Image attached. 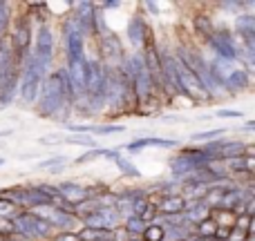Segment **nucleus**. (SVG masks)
<instances>
[{
  "mask_svg": "<svg viewBox=\"0 0 255 241\" xmlns=\"http://www.w3.org/2000/svg\"><path fill=\"white\" fill-rule=\"evenodd\" d=\"M34 107L40 119H54V121L67 123V116L72 114V107L67 105V101H65V94H63V87H61V83H58L56 70L45 76Z\"/></svg>",
  "mask_w": 255,
  "mask_h": 241,
  "instance_id": "f257e3e1",
  "label": "nucleus"
},
{
  "mask_svg": "<svg viewBox=\"0 0 255 241\" xmlns=\"http://www.w3.org/2000/svg\"><path fill=\"white\" fill-rule=\"evenodd\" d=\"M45 76H47V67L40 65L34 54L29 52L20 63V80H18V98H20L22 105H36Z\"/></svg>",
  "mask_w": 255,
  "mask_h": 241,
  "instance_id": "f03ea898",
  "label": "nucleus"
},
{
  "mask_svg": "<svg viewBox=\"0 0 255 241\" xmlns=\"http://www.w3.org/2000/svg\"><path fill=\"white\" fill-rule=\"evenodd\" d=\"M9 226H11V233L16 237H20L22 241H45L52 239V235H56V230L47 221L40 219L38 215H34L29 210H22L16 217H11Z\"/></svg>",
  "mask_w": 255,
  "mask_h": 241,
  "instance_id": "7ed1b4c3",
  "label": "nucleus"
},
{
  "mask_svg": "<svg viewBox=\"0 0 255 241\" xmlns=\"http://www.w3.org/2000/svg\"><path fill=\"white\" fill-rule=\"evenodd\" d=\"M175 56V54H172ZM172 72H175V80H177V92L179 96L188 98L193 103H199V101H213L211 94L204 89V85L197 80V76L175 56V63H172Z\"/></svg>",
  "mask_w": 255,
  "mask_h": 241,
  "instance_id": "20e7f679",
  "label": "nucleus"
},
{
  "mask_svg": "<svg viewBox=\"0 0 255 241\" xmlns=\"http://www.w3.org/2000/svg\"><path fill=\"white\" fill-rule=\"evenodd\" d=\"M7 38H9V45H11L13 56L18 58V63H22V58L31 52V40H34V27H31L29 13L13 16Z\"/></svg>",
  "mask_w": 255,
  "mask_h": 241,
  "instance_id": "39448f33",
  "label": "nucleus"
},
{
  "mask_svg": "<svg viewBox=\"0 0 255 241\" xmlns=\"http://www.w3.org/2000/svg\"><path fill=\"white\" fill-rule=\"evenodd\" d=\"M31 54L36 56V61L40 65H45L49 70L56 56V40H54V31L49 25H38L34 29V40H31Z\"/></svg>",
  "mask_w": 255,
  "mask_h": 241,
  "instance_id": "423d86ee",
  "label": "nucleus"
},
{
  "mask_svg": "<svg viewBox=\"0 0 255 241\" xmlns=\"http://www.w3.org/2000/svg\"><path fill=\"white\" fill-rule=\"evenodd\" d=\"M206 45L213 49L215 58L226 63H235L240 61V43L235 40L233 31L229 29H215V34L206 40Z\"/></svg>",
  "mask_w": 255,
  "mask_h": 241,
  "instance_id": "0eeeda50",
  "label": "nucleus"
},
{
  "mask_svg": "<svg viewBox=\"0 0 255 241\" xmlns=\"http://www.w3.org/2000/svg\"><path fill=\"white\" fill-rule=\"evenodd\" d=\"M126 34H128V40H130V45L134 47V52H143L145 47H150L152 43V38H150V34H152V29H150L148 20H145V16L141 11L132 13L130 20H128V27H126Z\"/></svg>",
  "mask_w": 255,
  "mask_h": 241,
  "instance_id": "6e6552de",
  "label": "nucleus"
},
{
  "mask_svg": "<svg viewBox=\"0 0 255 241\" xmlns=\"http://www.w3.org/2000/svg\"><path fill=\"white\" fill-rule=\"evenodd\" d=\"M97 40H99V61L108 67H121V63H124L128 54L124 52V43H121L119 36L115 31H110V34L101 36Z\"/></svg>",
  "mask_w": 255,
  "mask_h": 241,
  "instance_id": "1a4fd4ad",
  "label": "nucleus"
},
{
  "mask_svg": "<svg viewBox=\"0 0 255 241\" xmlns=\"http://www.w3.org/2000/svg\"><path fill=\"white\" fill-rule=\"evenodd\" d=\"M121 217L117 215L115 208H99V210L90 212V215L81 217V226L83 228H92V230H106L112 233L117 226H121Z\"/></svg>",
  "mask_w": 255,
  "mask_h": 241,
  "instance_id": "9d476101",
  "label": "nucleus"
},
{
  "mask_svg": "<svg viewBox=\"0 0 255 241\" xmlns=\"http://www.w3.org/2000/svg\"><path fill=\"white\" fill-rule=\"evenodd\" d=\"M145 148H159V150H170V148H179V141L175 139H159V136H141V139L128 141L124 145V150L128 152H141Z\"/></svg>",
  "mask_w": 255,
  "mask_h": 241,
  "instance_id": "9b49d317",
  "label": "nucleus"
},
{
  "mask_svg": "<svg viewBox=\"0 0 255 241\" xmlns=\"http://www.w3.org/2000/svg\"><path fill=\"white\" fill-rule=\"evenodd\" d=\"M251 87V74L242 70V67H233V70L226 74L224 79V89L229 94H240V92H247Z\"/></svg>",
  "mask_w": 255,
  "mask_h": 241,
  "instance_id": "f8f14e48",
  "label": "nucleus"
},
{
  "mask_svg": "<svg viewBox=\"0 0 255 241\" xmlns=\"http://www.w3.org/2000/svg\"><path fill=\"white\" fill-rule=\"evenodd\" d=\"M159 217H175L186 212V199L184 197H161L159 201H154Z\"/></svg>",
  "mask_w": 255,
  "mask_h": 241,
  "instance_id": "ddd939ff",
  "label": "nucleus"
},
{
  "mask_svg": "<svg viewBox=\"0 0 255 241\" xmlns=\"http://www.w3.org/2000/svg\"><path fill=\"white\" fill-rule=\"evenodd\" d=\"M193 27H195V34L204 38V43L215 34V25H213L211 16H206V13H197V16L193 18Z\"/></svg>",
  "mask_w": 255,
  "mask_h": 241,
  "instance_id": "4468645a",
  "label": "nucleus"
},
{
  "mask_svg": "<svg viewBox=\"0 0 255 241\" xmlns=\"http://www.w3.org/2000/svg\"><path fill=\"white\" fill-rule=\"evenodd\" d=\"M112 163L119 167V172L126 176V179H141V170H139V167H136L128 157H124L121 152L117 154L115 159H112Z\"/></svg>",
  "mask_w": 255,
  "mask_h": 241,
  "instance_id": "2eb2a0df",
  "label": "nucleus"
},
{
  "mask_svg": "<svg viewBox=\"0 0 255 241\" xmlns=\"http://www.w3.org/2000/svg\"><path fill=\"white\" fill-rule=\"evenodd\" d=\"M11 20H13L11 2H4V0H0V38H4V36L9 34Z\"/></svg>",
  "mask_w": 255,
  "mask_h": 241,
  "instance_id": "dca6fc26",
  "label": "nucleus"
},
{
  "mask_svg": "<svg viewBox=\"0 0 255 241\" xmlns=\"http://www.w3.org/2000/svg\"><path fill=\"white\" fill-rule=\"evenodd\" d=\"M63 143H67V145H81V148H88V150L99 148V143L94 141V136H90V134H70V136H63Z\"/></svg>",
  "mask_w": 255,
  "mask_h": 241,
  "instance_id": "f3484780",
  "label": "nucleus"
},
{
  "mask_svg": "<svg viewBox=\"0 0 255 241\" xmlns=\"http://www.w3.org/2000/svg\"><path fill=\"white\" fill-rule=\"evenodd\" d=\"M121 226H124L132 237H141V235H143V230H145V224L139 219V217H126V219L121 221Z\"/></svg>",
  "mask_w": 255,
  "mask_h": 241,
  "instance_id": "a211bd4d",
  "label": "nucleus"
},
{
  "mask_svg": "<svg viewBox=\"0 0 255 241\" xmlns=\"http://www.w3.org/2000/svg\"><path fill=\"white\" fill-rule=\"evenodd\" d=\"M226 134V127H220V130H204V132H195V134H190V141H195V143H202V141H213V139H222V136Z\"/></svg>",
  "mask_w": 255,
  "mask_h": 241,
  "instance_id": "6ab92c4d",
  "label": "nucleus"
},
{
  "mask_svg": "<svg viewBox=\"0 0 255 241\" xmlns=\"http://www.w3.org/2000/svg\"><path fill=\"white\" fill-rule=\"evenodd\" d=\"M119 132H126V125H117V123H106V125H92L90 130V136H106V134H119Z\"/></svg>",
  "mask_w": 255,
  "mask_h": 241,
  "instance_id": "aec40b11",
  "label": "nucleus"
},
{
  "mask_svg": "<svg viewBox=\"0 0 255 241\" xmlns=\"http://www.w3.org/2000/svg\"><path fill=\"white\" fill-rule=\"evenodd\" d=\"M67 159L65 154H54V157L45 159V161H38V170H54V167H61V165H67Z\"/></svg>",
  "mask_w": 255,
  "mask_h": 241,
  "instance_id": "412c9836",
  "label": "nucleus"
},
{
  "mask_svg": "<svg viewBox=\"0 0 255 241\" xmlns=\"http://www.w3.org/2000/svg\"><path fill=\"white\" fill-rule=\"evenodd\" d=\"M143 241H163V228L159 224H148L141 235Z\"/></svg>",
  "mask_w": 255,
  "mask_h": 241,
  "instance_id": "4be33fe9",
  "label": "nucleus"
},
{
  "mask_svg": "<svg viewBox=\"0 0 255 241\" xmlns=\"http://www.w3.org/2000/svg\"><path fill=\"white\" fill-rule=\"evenodd\" d=\"M106 152H108L106 148H94V150H88V152L81 154L79 159H74V165H83V163H90V161H94V159H101V157H106Z\"/></svg>",
  "mask_w": 255,
  "mask_h": 241,
  "instance_id": "5701e85b",
  "label": "nucleus"
},
{
  "mask_svg": "<svg viewBox=\"0 0 255 241\" xmlns=\"http://www.w3.org/2000/svg\"><path fill=\"white\" fill-rule=\"evenodd\" d=\"M18 212H22V210H18L13 203H9L7 199L0 197V219H11V217H16Z\"/></svg>",
  "mask_w": 255,
  "mask_h": 241,
  "instance_id": "b1692460",
  "label": "nucleus"
},
{
  "mask_svg": "<svg viewBox=\"0 0 255 241\" xmlns=\"http://www.w3.org/2000/svg\"><path fill=\"white\" fill-rule=\"evenodd\" d=\"M110 237H112V241H130V239H132V235L128 233L124 226H117V228L110 233Z\"/></svg>",
  "mask_w": 255,
  "mask_h": 241,
  "instance_id": "393cba45",
  "label": "nucleus"
},
{
  "mask_svg": "<svg viewBox=\"0 0 255 241\" xmlns=\"http://www.w3.org/2000/svg\"><path fill=\"white\" fill-rule=\"evenodd\" d=\"M215 116H220V119H242V112L240 110H217Z\"/></svg>",
  "mask_w": 255,
  "mask_h": 241,
  "instance_id": "a878e982",
  "label": "nucleus"
},
{
  "mask_svg": "<svg viewBox=\"0 0 255 241\" xmlns=\"http://www.w3.org/2000/svg\"><path fill=\"white\" fill-rule=\"evenodd\" d=\"M49 241H79V239H76L74 233H56V235H52Z\"/></svg>",
  "mask_w": 255,
  "mask_h": 241,
  "instance_id": "bb28decb",
  "label": "nucleus"
},
{
  "mask_svg": "<svg viewBox=\"0 0 255 241\" xmlns=\"http://www.w3.org/2000/svg\"><path fill=\"white\" fill-rule=\"evenodd\" d=\"M141 7H143L145 11H150L152 16H159V4H157V2H143Z\"/></svg>",
  "mask_w": 255,
  "mask_h": 241,
  "instance_id": "cd10ccee",
  "label": "nucleus"
},
{
  "mask_svg": "<svg viewBox=\"0 0 255 241\" xmlns=\"http://www.w3.org/2000/svg\"><path fill=\"white\" fill-rule=\"evenodd\" d=\"M242 130L253 132V130H255V121H244V127H242Z\"/></svg>",
  "mask_w": 255,
  "mask_h": 241,
  "instance_id": "c85d7f7f",
  "label": "nucleus"
},
{
  "mask_svg": "<svg viewBox=\"0 0 255 241\" xmlns=\"http://www.w3.org/2000/svg\"><path fill=\"white\" fill-rule=\"evenodd\" d=\"M63 170H65V165H61V167H54V170H49V172H52V174H61Z\"/></svg>",
  "mask_w": 255,
  "mask_h": 241,
  "instance_id": "c756f323",
  "label": "nucleus"
},
{
  "mask_svg": "<svg viewBox=\"0 0 255 241\" xmlns=\"http://www.w3.org/2000/svg\"><path fill=\"white\" fill-rule=\"evenodd\" d=\"M130 241H143V239H141V237H132Z\"/></svg>",
  "mask_w": 255,
  "mask_h": 241,
  "instance_id": "7c9ffc66",
  "label": "nucleus"
},
{
  "mask_svg": "<svg viewBox=\"0 0 255 241\" xmlns=\"http://www.w3.org/2000/svg\"><path fill=\"white\" fill-rule=\"evenodd\" d=\"M2 165H4V159H2V157H0V167H2Z\"/></svg>",
  "mask_w": 255,
  "mask_h": 241,
  "instance_id": "2f4dec72",
  "label": "nucleus"
},
{
  "mask_svg": "<svg viewBox=\"0 0 255 241\" xmlns=\"http://www.w3.org/2000/svg\"><path fill=\"white\" fill-rule=\"evenodd\" d=\"M103 241H112V237H108V239H103Z\"/></svg>",
  "mask_w": 255,
  "mask_h": 241,
  "instance_id": "473e14b6",
  "label": "nucleus"
},
{
  "mask_svg": "<svg viewBox=\"0 0 255 241\" xmlns=\"http://www.w3.org/2000/svg\"><path fill=\"white\" fill-rule=\"evenodd\" d=\"M0 148H2V143H0Z\"/></svg>",
  "mask_w": 255,
  "mask_h": 241,
  "instance_id": "72a5a7b5",
  "label": "nucleus"
},
{
  "mask_svg": "<svg viewBox=\"0 0 255 241\" xmlns=\"http://www.w3.org/2000/svg\"><path fill=\"white\" fill-rule=\"evenodd\" d=\"M45 241H49V239H45Z\"/></svg>",
  "mask_w": 255,
  "mask_h": 241,
  "instance_id": "f704fd0d",
  "label": "nucleus"
}]
</instances>
